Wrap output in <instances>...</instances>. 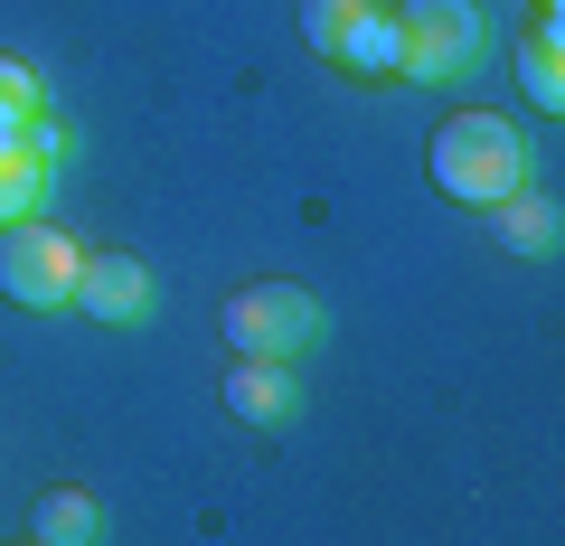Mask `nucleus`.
Instances as JSON below:
<instances>
[{
  "label": "nucleus",
  "instance_id": "f257e3e1",
  "mask_svg": "<svg viewBox=\"0 0 565 546\" xmlns=\"http://www.w3.org/2000/svg\"><path fill=\"white\" fill-rule=\"evenodd\" d=\"M424 170H434V189L444 199H462V207H500V199H519L527 189V142H519V122H500V114H444L434 122V142H424Z\"/></svg>",
  "mask_w": 565,
  "mask_h": 546
},
{
  "label": "nucleus",
  "instance_id": "f03ea898",
  "mask_svg": "<svg viewBox=\"0 0 565 546\" xmlns=\"http://www.w3.org/2000/svg\"><path fill=\"white\" fill-rule=\"evenodd\" d=\"M217 330H226V349L236 358H264V367H302L311 349H321V302H311L302 283H245V292H226V311H217Z\"/></svg>",
  "mask_w": 565,
  "mask_h": 546
},
{
  "label": "nucleus",
  "instance_id": "7ed1b4c3",
  "mask_svg": "<svg viewBox=\"0 0 565 546\" xmlns=\"http://www.w3.org/2000/svg\"><path fill=\"white\" fill-rule=\"evenodd\" d=\"M481 0H405L396 10V76L415 85H452L481 66Z\"/></svg>",
  "mask_w": 565,
  "mask_h": 546
},
{
  "label": "nucleus",
  "instance_id": "20e7f679",
  "mask_svg": "<svg viewBox=\"0 0 565 546\" xmlns=\"http://www.w3.org/2000/svg\"><path fill=\"white\" fill-rule=\"evenodd\" d=\"M76 264H85V245L57 217L0 226V292L20 311H76Z\"/></svg>",
  "mask_w": 565,
  "mask_h": 546
},
{
  "label": "nucleus",
  "instance_id": "39448f33",
  "mask_svg": "<svg viewBox=\"0 0 565 546\" xmlns=\"http://www.w3.org/2000/svg\"><path fill=\"white\" fill-rule=\"evenodd\" d=\"M76 311L104 330H141L151 321V264L141 255H85L76 264Z\"/></svg>",
  "mask_w": 565,
  "mask_h": 546
},
{
  "label": "nucleus",
  "instance_id": "423d86ee",
  "mask_svg": "<svg viewBox=\"0 0 565 546\" xmlns=\"http://www.w3.org/2000/svg\"><path fill=\"white\" fill-rule=\"evenodd\" d=\"M226 415L255 425V433L302 425V377H292V367H264V358H236L226 367Z\"/></svg>",
  "mask_w": 565,
  "mask_h": 546
},
{
  "label": "nucleus",
  "instance_id": "0eeeda50",
  "mask_svg": "<svg viewBox=\"0 0 565 546\" xmlns=\"http://www.w3.org/2000/svg\"><path fill=\"white\" fill-rule=\"evenodd\" d=\"M490 217V236L509 245V255H527V264H546L565 245V217H556V199H537V189H519V199H500V207H481Z\"/></svg>",
  "mask_w": 565,
  "mask_h": 546
},
{
  "label": "nucleus",
  "instance_id": "6e6552de",
  "mask_svg": "<svg viewBox=\"0 0 565 546\" xmlns=\"http://www.w3.org/2000/svg\"><path fill=\"white\" fill-rule=\"evenodd\" d=\"M39 546H104V508H95V490H76V481L39 490Z\"/></svg>",
  "mask_w": 565,
  "mask_h": 546
},
{
  "label": "nucleus",
  "instance_id": "1a4fd4ad",
  "mask_svg": "<svg viewBox=\"0 0 565 546\" xmlns=\"http://www.w3.org/2000/svg\"><path fill=\"white\" fill-rule=\"evenodd\" d=\"M519 85H527V104L565 114V29H556V20H537V29L519 39Z\"/></svg>",
  "mask_w": 565,
  "mask_h": 546
},
{
  "label": "nucleus",
  "instance_id": "9d476101",
  "mask_svg": "<svg viewBox=\"0 0 565 546\" xmlns=\"http://www.w3.org/2000/svg\"><path fill=\"white\" fill-rule=\"evenodd\" d=\"M330 66H349V76H367V85L396 76V10H386V0H367V20L340 39V57H330Z\"/></svg>",
  "mask_w": 565,
  "mask_h": 546
},
{
  "label": "nucleus",
  "instance_id": "9b49d317",
  "mask_svg": "<svg viewBox=\"0 0 565 546\" xmlns=\"http://www.w3.org/2000/svg\"><path fill=\"white\" fill-rule=\"evenodd\" d=\"M47 189H57V170H39L29 151H10V161H0V226L47 217Z\"/></svg>",
  "mask_w": 565,
  "mask_h": 546
},
{
  "label": "nucleus",
  "instance_id": "f8f14e48",
  "mask_svg": "<svg viewBox=\"0 0 565 546\" xmlns=\"http://www.w3.org/2000/svg\"><path fill=\"white\" fill-rule=\"evenodd\" d=\"M367 20V0H302V39L321 47V57H340V39Z\"/></svg>",
  "mask_w": 565,
  "mask_h": 546
},
{
  "label": "nucleus",
  "instance_id": "ddd939ff",
  "mask_svg": "<svg viewBox=\"0 0 565 546\" xmlns=\"http://www.w3.org/2000/svg\"><path fill=\"white\" fill-rule=\"evenodd\" d=\"M0 114H47V85L29 57H0Z\"/></svg>",
  "mask_w": 565,
  "mask_h": 546
},
{
  "label": "nucleus",
  "instance_id": "4468645a",
  "mask_svg": "<svg viewBox=\"0 0 565 546\" xmlns=\"http://www.w3.org/2000/svg\"><path fill=\"white\" fill-rule=\"evenodd\" d=\"M537 20H556V0H537Z\"/></svg>",
  "mask_w": 565,
  "mask_h": 546
},
{
  "label": "nucleus",
  "instance_id": "2eb2a0df",
  "mask_svg": "<svg viewBox=\"0 0 565 546\" xmlns=\"http://www.w3.org/2000/svg\"><path fill=\"white\" fill-rule=\"evenodd\" d=\"M29 546H39V537H29Z\"/></svg>",
  "mask_w": 565,
  "mask_h": 546
}]
</instances>
